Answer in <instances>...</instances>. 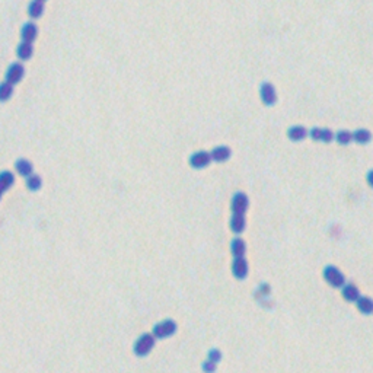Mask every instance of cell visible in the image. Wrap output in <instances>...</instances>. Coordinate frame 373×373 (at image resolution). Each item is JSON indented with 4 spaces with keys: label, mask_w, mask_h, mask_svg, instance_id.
<instances>
[{
    "label": "cell",
    "mask_w": 373,
    "mask_h": 373,
    "mask_svg": "<svg viewBox=\"0 0 373 373\" xmlns=\"http://www.w3.org/2000/svg\"><path fill=\"white\" fill-rule=\"evenodd\" d=\"M154 344H156V337L152 332H145L136 340V343L133 346V351L139 357H146L150 351L153 350Z\"/></svg>",
    "instance_id": "1"
},
{
    "label": "cell",
    "mask_w": 373,
    "mask_h": 373,
    "mask_svg": "<svg viewBox=\"0 0 373 373\" xmlns=\"http://www.w3.org/2000/svg\"><path fill=\"white\" fill-rule=\"evenodd\" d=\"M248 273H249V265H248V261L245 257H238V258H233L232 261V274L235 279L238 280H245L248 277Z\"/></svg>",
    "instance_id": "8"
},
{
    "label": "cell",
    "mask_w": 373,
    "mask_h": 373,
    "mask_svg": "<svg viewBox=\"0 0 373 373\" xmlns=\"http://www.w3.org/2000/svg\"><path fill=\"white\" fill-rule=\"evenodd\" d=\"M306 136H309V132L303 126H292L287 130V137L292 142H302Z\"/></svg>",
    "instance_id": "19"
},
{
    "label": "cell",
    "mask_w": 373,
    "mask_h": 373,
    "mask_svg": "<svg viewBox=\"0 0 373 373\" xmlns=\"http://www.w3.org/2000/svg\"><path fill=\"white\" fill-rule=\"evenodd\" d=\"M335 142L341 146H347L353 142V133L349 130H340L335 134Z\"/></svg>",
    "instance_id": "24"
},
{
    "label": "cell",
    "mask_w": 373,
    "mask_h": 373,
    "mask_svg": "<svg viewBox=\"0 0 373 373\" xmlns=\"http://www.w3.org/2000/svg\"><path fill=\"white\" fill-rule=\"evenodd\" d=\"M178 329V325L174 319H163L157 322L152 329V334L156 337V340H165L168 337H172Z\"/></svg>",
    "instance_id": "3"
},
{
    "label": "cell",
    "mask_w": 373,
    "mask_h": 373,
    "mask_svg": "<svg viewBox=\"0 0 373 373\" xmlns=\"http://www.w3.org/2000/svg\"><path fill=\"white\" fill-rule=\"evenodd\" d=\"M38 37V26L35 22H26L23 23L22 29H21V41L25 43H31L34 44V41Z\"/></svg>",
    "instance_id": "10"
},
{
    "label": "cell",
    "mask_w": 373,
    "mask_h": 373,
    "mask_svg": "<svg viewBox=\"0 0 373 373\" xmlns=\"http://www.w3.org/2000/svg\"><path fill=\"white\" fill-rule=\"evenodd\" d=\"M356 307L362 315H372L373 313V299L369 296H360L356 300Z\"/></svg>",
    "instance_id": "17"
},
{
    "label": "cell",
    "mask_w": 373,
    "mask_h": 373,
    "mask_svg": "<svg viewBox=\"0 0 373 373\" xmlns=\"http://www.w3.org/2000/svg\"><path fill=\"white\" fill-rule=\"evenodd\" d=\"M25 76V67L21 62H15L12 63L10 66L6 69V73H4V80L12 83L13 86L16 83H19Z\"/></svg>",
    "instance_id": "4"
},
{
    "label": "cell",
    "mask_w": 373,
    "mask_h": 373,
    "mask_svg": "<svg viewBox=\"0 0 373 373\" xmlns=\"http://www.w3.org/2000/svg\"><path fill=\"white\" fill-rule=\"evenodd\" d=\"M13 85L12 83H9V82H1L0 83V102H7L10 98H12V95H13Z\"/></svg>",
    "instance_id": "23"
},
{
    "label": "cell",
    "mask_w": 373,
    "mask_h": 373,
    "mask_svg": "<svg viewBox=\"0 0 373 373\" xmlns=\"http://www.w3.org/2000/svg\"><path fill=\"white\" fill-rule=\"evenodd\" d=\"M13 184H15V174L13 172H10V171L0 172V200L6 191H9L12 188Z\"/></svg>",
    "instance_id": "12"
},
{
    "label": "cell",
    "mask_w": 373,
    "mask_h": 373,
    "mask_svg": "<svg viewBox=\"0 0 373 373\" xmlns=\"http://www.w3.org/2000/svg\"><path fill=\"white\" fill-rule=\"evenodd\" d=\"M207 359L210 360V362H213V363H219L220 360H222V351L219 349H212V350H209L207 353Z\"/></svg>",
    "instance_id": "25"
},
{
    "label": "cell",
    "mask_w": 373,
    "mask_h": 373,
    "mask_svg": "<svg viewBox=\"0 0 373 373\" xmlns=\"http://www.w3.org/2000/svg\"><path fill=\"white\" fill-rule=\"evenodd\" d=\"M25 184H26V188L29 191H38L43 187V179L38 174H32L28 178H25Z\"/></svg>",
    "instance_id": "22"
},
{
    "label": "cell",
    "mask_w": 373,
    "mask_h": 373,
    "mask_svg": "<svg viewBox=\"0 0 373 373\" xmlns=\"http://www.w3.org/2000/svg\"><path fill=\"white\" fill-rule=\"evenodd\" d=\"M201 369H203V372L204 373H215L216 372V369H218V365L213 363V362H210V360L207 359V360H204V362L201 363Z\"/></svg>",
    "instance_id": "26"
},
{
    "label": "cell",
    "mask_w": 373,
    "mask_h": 373,
    "mask_svg": "<svg viewBox=\"0 0 373 373\" xmlns=\"http://www.w3.org/2000/svg\"><path fill=\"white\" fill-rule=\"evenodd\" d=\"M26 10H28V12H26L28 16H29L31 19H38V18H41L43 13H44V3L40 1V0H31Z\"/></svg>",
    "instance_id": "18"
},
{
    "label": "cell",
    "mask_w": 373,
    "mask_h": 373,
    "mask_svg": "<svg viewBox=\"0 0 373 373\" xmlns=\"http://www.w3.org/2000/svg\"><path fill=\"white\" fill-rule=\"evenodd\" d=\"M15 53H16V57H18L21 62H26V60H29V59L32 57V54H34V45L31 44V43L21 41L19 44L16 45Z\"/></svg>",
    "instance_id": "16"
},
{
    "label": "cell",
    "mask_w": 373,
    "mask_h": 373,
    "mask_svg": "<svg viewBox=\"0 0 373 373\" xmlns=\"http://www.w3.org/2000/svg\"><path fill=\"white\" fill-rule=\"evenodd\" d=\"M212 156L207 150H198L190 156V166L194 169H204L212 163Z\"/></svg>",
    "instance_id": "6"
},
{
    "label": "cell",
    "mask_w": 373,
    "mask_h": 373,
    "mask_svg": "<svg viewBox=\"0 0 373 373\" xmlns=\"http://www.w3.org/2000/svg\"><path fill=\"white\" fill-rule=\"evenodd\" d=\"M366 181H368L369 187H372L373 188V169H371V171L368 172V175H366Z\"/></svg>",
    "instance_id": "27"
},
{
    "label": "cell",
    "mask_w": 373,
    "mask_h": 373,
    "mask_svg": "<svg viewBox=\"0 0 373 373\" xmlns=\"http://www.w3.org/2000/svg\"><path fill=\"white\" fill-rule=\"evenodd\" d=\"M229 227L235 235H241L246 227V219L245 215H232L229 220Z\"/></svg>",
    "instance_id": "13"
},
{
    "label": "cell",
    "mask_w": 373,
    "mask_h": 373,
    "mask_svg": "<svg viewBox=\"0 0 373 373\" xmlns=\"http://www.w3.org/2000/svg\"><path fill=\"white\" fill-rule=\"evenodd\" d=\"M40 1H43V3H44V1H45V0H40Z\"/></svg>",
    "instance_id": "28"
},
{
    "label": "cell",
    "mask_w": 373,
    "mask_h": 373,
    "mask_svg": "<svg viewBox=\"0 0 373 373\" xmlns=\"http://www.w3.org/2000/svg\"><path fill=\"white\" fill-rule=\"evenodd\" d=\"M260 98L267 107H273L277 102V92L273 83L263 82L260 86Z\"/></svg>",
    "instance_id": "7"
},
{
    "label": "cell",
    "mask_w": 373,
    "mask_h": 373,
    "mask_svg": "<svg viewBox=\"0 0 373 373\" xmlns=\"http://www.w3.org/2000/svg\"><path fill=\"white\" fill-rule=\"evenodd\" d=\"M309 137L313 142H322V143H331L335 139V134L329 129H321V127H313L309 132Z\"/></svg>",
    "instance_id": "9"
},
{
    "label": "cell",
    "mask_w": 373,
    "mask_h": 373,
    "mask_svg": "<svg viewBox=\"0 0 373 373\" xmlns=\"http://www.w3.org/2000/svg\"><path fill=\"white\" fill-rule=\"evenodd\" d=\"M232 154V150L230 148L227 146H216L215 149L210 150V156H212V160L213 162H218V163H222V162H226Z\"/></svg>",
    "instance_id": "14"
},
{
    "label": "cell",
    "mask_w": 373,
    "mask_h": 373,
    "mask_svg": "<svg viewBox=\"0 0 373 373\" xmlns=\"http://www.w3.org/2000/svg\"><path fill=\"white\" fill-rule=\"evenodd\" d=\"M372 140V133L368 129H357L356 132H353V142H356L357 145H368Z\"/></svg>",
    "instance_id": "21"
},
{
    "label": "cell",
    "mask_w": 373,
    "mask_h": 373,
    "mask_svg": "<svg viewBox=\"0 0 373 373\" xmlns=\"http://www.w3.org/2000/svg\"><path fill=\"white\" fill-rule=\"evenodd\" d=\"M249 206V198L245 193L238 191L233 194L232 201H230V212L232 215H245Z\"/></svg>",
    "instance_id": "5"
},
{
    "label": "cell",
    "mask_w": 373,
    "mask_h": 373,
    "mask_svg": "<svg viewBox=\"0 0 373 373\" xmlns=\"http://www.w3.org/2000/svg\"><path fill=\"white\" fill-rule=\"evenodd\" d=\"M341 296L346 302H350V303H356V300L362 296L360 295V290L359 287L354 285V283H346V285L341 287Z\"/></svg>",
    "instance_id": "11"
},
{
    "label": "cell",
    "mask_w": 373,
    "mask_h": 373,
    "mask_svg": "<svg viewBox=\"0 0 373 373\" xmlns=\"http://www.w3.org/2000/svg\"><path fill=\"white\" fill-rule=\"evenodd\" d=\"M15 169H16L18 175H21L22 178H28V176L34 174V165H32V162L28 160V159H23V157L22 159H18L15 162Z\"/></svg>",
    "instance_id": "15"
},
{
    "label": "cell",
    "mask_w": 373,
    "mask_h": 373,
    "mask_svg": "<svg viewBox=\"0 0 373 373\" xmlns=\"http://www.w3.org/2000/svg\"><path fill=\"white\" fill-rule=\"evenodd\" d=\"M245 252H246V243L245 241L236 236L233 238L232 242H230V254L233 255V258H238V257H245Z\"/></svg>",
    "instance_id": "20"
},
{
    "label": "cell",
    "mask_w": 373,
    "mask_h": 373,
    "mask_svg": "<svg viewBox=\"0 0 373 373\" xmlns=\"http://www.w3.org/2000/svg\"><path fill=\"white\" fill-rule=\"evenodd\" d=\"M322 277L324 280L328 283L332 289H341L346 285V276L343 274V271L340 268H337L335 265H325L322 270Z\"/></svg>",
    "instance_id": "2"
}]
</instances>
